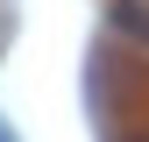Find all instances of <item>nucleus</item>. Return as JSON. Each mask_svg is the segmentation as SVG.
Instances as JSON below:
<instances>
[{"label":"nucleus","mask_w":149,"mask_h":142,"mask_svg":"<svg viewBox=\"0 0 149 142\" xmlns=\"http://www.w3.org/2000/svg\"><path fill=\"white\" fill-rule=\"evenodd\" d=\"M107 22H114L128 43H142V50H149V0H107Z\"/></svg>","instance_id":"nucleus-1"},{"label":"nucleus","mask_w":149,"mask_h":142,"mask_svg":"<svg viewBox=\"0 0 149 142\" xmlns=\"http://www.w3.org/2000/svg\"><path fill=\"white\" fill-rule=\"evenodd\" d=\"M0 142H14V135H7V128H0Z\"/></svg>","instance_id":"nucleus-2"}]
</instances>
